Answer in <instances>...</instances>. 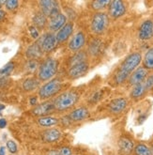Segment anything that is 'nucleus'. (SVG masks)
Wrapping results in <instances>:
<instances>
[{
	"mask_svg": "<svg viewBox=\"0 0 153 155\" xmlns=\"http://www.w3.org/2000/svg\"><path fill=\"white\" fill-rule=\"evenodd\" d=\"M6 125H7V120H5V118H1L0 120V128H5L6 127Z\"/></svg>",
	"mask_w": 153,
	"mask_h": 155,
	"instance_id": "nucleus-38",
	"label": "nucleus"
},
{
	"mask_svg": "<svg viewBox=\"0 0 153 155\" xmlns=\"http://www.w3.org/2000/svg\"><path fill=\"white\" fill-rule=\"evenodd\" d=\"M143 60L141 52H133L120 63V65L113 76L115 85L119 86L129 79L131 74L135 71Z\"/></svg>",
	"mask_w": 153,
	"mask_h": 155,
	"instance_id": "nucleus-1",
	"label": "nucleus"
},
{
	"mask_svg": "<svg viewBox=\"0 0 153 155\" xmlns=\"http://www.w3.org/2000/svg\"><path fill=\"white\" fill-rule=\"evenodd\" d=\"M40 5L41 8V12L45 16L50 17L51 19L60 14L57 2L56 1H53V0H43V1H40Z\"/></svg>",
	"mask_w": 153,
	"mask_h": 155,
	"instance_id": "nucleus-6",
	"label": "nucleus"
},
{
	"mask_svg": "<svg viewBox=\"0 0 153 155\" xmlns=\"http://www.w3.org/2000/svg\"><path fill=\"white\" fill-rule=\"evenodd\" d=\"M110 4V1L108 0H96L91 3V8L94 11H102Z\"/></svg>",
	"mask_w": 153,
	"mask_h": 155,
	"instance_id": "nucleus-30",
	"label": "nucleus"
},
{
	"mask_svg": "<svg viewBox=\"0 0 153 155\" xmlns=\"http://www.w3.org/2000/svg\"><path fill=\"white\" fill-rule=\"evenodd\" d=\"M41 52L42 49L40 46V44L38 42H36L34 44H32L31 46H29L26 50V57L29 58H38L41 56Z\"/></svg>",
	"mask_w": 153,
	"mask_h": 155,
	"instance_id": "nucleus-23",
	"label": "nucleus"
},
{
	"mask_svg": "<svg viewBox=\"0 0 153 155\" xmlns=\"http://www.w3.org/2000/svg\"><path fill=\"white\" fill-rule=\"evenodd\" d=\"M57 122H58V120L57 117H49V116L41 117L38 120V123L42 127H50L53 125H56Z\"/></svg>",
	"mask_w": 153,
	"mask_h": 155,
	"instance_id": "nucleus-24",
	"label": "nucleus"
},
{
	"mask_svg": "<svg viewBox=\"0 0 153 155\" xmlns=\"http://www.w3.org/2000/svg\"><path fill=\"white\" fill-rule=\"evenodd\" d=\"M88 64L86 62H82L79 64L71 66L68 71V76L70 79H77L81 76L85 75L88 71Z\"/></svg>",
	"mask_w": 153,
	"mask_h": 155,
	"instance_id": "nucleus-11",
	"label": "nucleus"
},
{
	"mask_svg": "<svg viewBox=\"0 0 153 155\" xmlns=\"http://www.w3.org/2000/svg\"><path fill=\"white\" fill-rule=\"evenodd\" d=\"M58 151H59V155H71V150L67 147L61 148Z\"/></svg>",
	"mask_w": 153,
	"mask_h": 155,
	"instance_id": "nucleus-37",
	"label": "nucleus"
},
{
	"mask_svg": "<svg viewBox=\"0 0 153 155\" xmlns=\"http://www.w3.org/2000/svg\"><path fill=\"white\" fill-rule=\"evenodd\" d=\"M62 85L58 79L51 80L48 83L44 84L39 90V95L41 99H49L57 94L61 90Z\"/></svg>",
	"mask_w": 153,
	"mask_h": 155,
	"instance_id": "nucleus-5",
	"label": "nucleus"
},
{
	"mask_svg": "<svg viewBox=\"0 0 153 155\" xmlns=\"http://www.w3.org/2000/svg\"><path fill=\"white\" fill-rule=\"evenodd\" d=\"M144 85H145V87L148 91L153 88V74H150L147 77V79L144 82Z\"/></svg>",
	"mask_w": 153,
	"mask_h": 155,
	"instance_id": "nucleus-31",
	"label": "nucleus"
},
{
	"mask_svg": "<svg viewBox=\"0 0 153 155\" xmlns=\"http://www.w3.org/2000/svg\"><path fill=\"white\" fill-rule=\"evenodd\" d=\"M37 67H38V63L35 60H30L28 64V69L31 71H34L36 69H37Z\"/></svg>",
	"mask_w": 153,
	"mask_h": 155,
	"instance_id": "nucleus-36",
	"label": "nucleus"
},
{
	"mask_svg": "<svg viewBox=\"0 0 153 155\" xmlns=\"http://www.w3.org/2000/svg\"><path fill=\"white\" fill-rule=\"evenodd\" d=\"M88 117H89V111L85 106H81V107L74 109V110L69 115L70 120L73 122H79V121L85 120Z\"/></svg>",
	"mask_w": 153,
	"mask_h": 155,
	"instance_id": "nucleus-14",
	"label": "nucleus"
},
{
	"mask_svg": "<svg viewBox=\"0 0 153 155\" xmlns=\"http://www.w3.org/2000/svg\"><path fill=\"white\" fill-rule=\"evenodd\" d=\"M101 98H102V92L101 91H96V92L90 97V103H97L99 100H101Z\"/></svg>",
	"mask_w": 153,
	"mask_h": 155,
	"instance_id": "nucleus-34",
	"label": "nucleus"
},
{
	"mask_svg": "<svg viewBox=\"0 0 153 155\" xmlns=\"http://www.w3.org/2000/svg\"><path fill=\"white\" fill-rule=\"evenodd\" d=\"M4 108H5V105H3V104H0V111L3 110Z\"/></svg>",
	"mask_w": 153,
	"mask_h": 155,
	"instance_id": "nucleus-44",
	"label": "nucleus"
},
{
	"mask_svg": "<svg viewBox=\"0 0 153 155\" xmlns=\"http://www.w3.org/2000/svg\"><path fill=\"white\" fill-rule=\"evenodd\" d=\"M67 17L64 14H58L57 16L54 17L51 19L49 24V28L52 31H59L63 26H64L67 23Z\"/></svg>",
	"mask_w": 153,
	"mask_h": 155,
	"instance_id": "nucleus-17",
	"label": "nucleus"
},
{
	"mask_svg": "<svg viewBox=\"0 0 153 155\" xmlns=\"http://www.w3.org/2000/svg\"><path fill=\"white\" fill-rule=\"evenodd\" d=\"M103 47V43L101 40L99 39H94L90 44H89V47H88V53L92 54V56H98L102 53Z\"/></svg>",
	"mask_w": 153,
	"mask_h": 155,
	"instance_id": "nucleus-21",
	"label": "nucleus"
},
{
	"mask_svg": "<svg viewBox=\"0 0 153 155\" xmlns=\"http://www.w3.org/2000/svg\"><path fill=\"white\" fill-rule=\"evenodd\" d=\"M73 27H74V25H73V22L67 23L57 32V34L56 35L57 41L58 42H63V41H67L70 37V35L73 34Z\"/></svg>",
	"mask_w": 153,
	"mask_h": 155,
	"instance_id": "nucleus-15",
	"label": "nucleus"
},
{
	"mask_svg": "<svg viewBox=\"0 0 153 155\" xmlns=\"http://www.w3.org/2000/svg\"><path fill=\"white\" fill-rule=\"evenodd\" d=\"M109 25V16L104 12L95 13L91 20L92 32L97 35L103 34Z\"/></svg>",
	"mask_w": 153,
	"mask_h": 155,
	"instance_id": "nucleus-4",
	"label": "nucleus"
},
{
	"mask_svg": "<svg viewBox=\"0 0 153 155\" xmlns=\"http://www.w3.org/2000/svg\"><path fill=\"white\" fill-rule=\"evenodd\" d=\"M86 43V36L83 32H77L71 40L69 42V48L73 51V52H77L80 51L84 47V45Z\"/></svg>",
	"mask_w": 153,
	"mask_h": 155,
	"instance_id": "nucleus-13",
	"label": "nucleus"
},
{
	"mask_svg": "<svg viewBox=\"0 0 153 155\" xmlns=\"http://www.w3.org/2000/svg\"><path fill=\"white\" fill-rule=\"evenodd\" d=\"M79 94L74 90H70L66 91V92H63L60 94L57 99L54 105L55 108L58 111H65L68 109H70L71 107H73L77 102L79 101Z\"/></svg>",
	"mask_w": 153,
	"mask_h": 155,
	"instance_id": "nucleus-2",
	"label": "nucleus"
},
{
	"mask_svg": "<svg viewBox=\"0 0 153 155\" xmlns=\"http://www.w3.org/2000/svg\"><path fill=\"white\" fill-rule=\"evenodd\" d=\"M151 150H152V153H153V145H152V147H151Z\"/></svg>",
	"mask_w": 153,
	"mask_h": 155,
	"instance_id": "nucleus-46",
	"label": "nucleus"
},
{
	"mask_svg": "<svg viewBox=\"0 0 153 155\" xmlns=\"http://www.w3.org/2000/svg\"><path fill=\"white\" fill-rule=\"evenodd\" d=\"M40 85V82L34 78H28L24 81L23 83V88L26 91H32L36 89Z\"/></svg>",
	"mask_w": 153,
	"mask_h": 155,
	"instance_id": "nucleus-26",
	"label": "nucleus"
},
{
	"mask_svg": "<svg viewBox=\"0 0 153 155\" xmlns=\"http://www.w3.org/2000/svg\"><path fill=\"white\" fill-rule=\"evenodd\" d=\"M0 155H5V148L4 147L0 148Z\"/></svg>",
	"mask_w": 153,
	"mask_h": 155,
	"instance_id": "nucleus-43",
	"label": "nucleus"
},
{
	"mask_svg": "<svg viewBox=\"0 0 153 155\" xmlns=\"http://www.w3.org/2000/svg\"><path fill=\"white\" fill-rule=\"evenodd\" d=\"M29 32L31 34V37L33 39H38L39 38V32L35 26H30L29 27Z\"/></svg>",
	"mask_w": 153,
	"mask_h": 155,
	"instance_id": "nucleus-35",
	"label": "nucleus"
},
{
	"mask_svg": "<svg viewBox=\"0 0 153 155\" xmlns=\"http://www.w3.org/2000/svg\"><path fill=\"white\" fill-rule=\"evenodd\" d=\"M4 17H5V12L2 11V10H0V20H2Z\"/></svg>",
	"mask_w": 153,
	"mask_h": 155,
	"instance_id": "nucleus-42",
	"label": "nucleus"
},
{
	"mask_svg": "<svg viewBox=\"0 0 153 155\" xmlns=\"http://www.w3.org/2000/svg\"><path fill=\"white\" fill-rule=\"evenodd\" d=\"M152 38H153V21L146 20L141 24L138 29V39L143 41H146L151 40Z\"/></svg>",
	"mask_w": 153,
	"mask_h": 155,
	"instance_id": "nucleus-8",
	"label": "nucleus"
},
{
	"mask_svg": "<svg viewBox=\"0 0 153 155\" xmlns=\"http://www.w3.org/2000/svg\"><path fill=\"white\" fill-rule=\"evenodd\" d=\"M46 23H47L46 16L42 12H39L37 14H35V16L33 17V24L35 25V26L39 27V28H43V27L45 26Z\"/></svg>",
	"mask_w": 153,
	"mask_h": 155,
	"instance_id": "nucleus-25",
	"label": "nucleus"
},
{
	"mask_svg": "<svg viewBox=\"0 0 153 155\" xmlns=\"http://www.w3.org/2000/svg\"><path fill=\"white\" fill-rule=\"evenodd\" d=\"M55 108V105H54L53 103L50 102H46V103H43L39 105L36 106L33 110L32 113L36 116H42V117H45L46 115H48L49 113H51Z\"/></svg>",
	"mask_w": 153,
	"mask_h": 155,
	"instance_id": "nucleus-16",
	"label": "nucleus"
},
{
	"mask_svg": "<svg viewBox=\"0 0 153 155\" xmlns=\"http://www.w3.org/2000/svg\"><path fill=\"white\" fill-rule=\"evenodd\" d=\"M60 137H61V133L57 129H49L44 132L42 134L43 140L47 143L56 142V141L59 140Z\"/></svg>",
	"mask_w": 153,
	"mask_h": 155,
	"instance_id": "nucleus-19",
	"label": "nucleus"
},
{
	"mask_svg": "<svg viewBox=\"0 0 153 155\" xmlns=\"http://www.w3.org/2000/svg\"><path fill=\"white\" fill-rule=\"evenodd\" d=\"M133 150L135 155H153L151 149H149L147 145L142 143L136 145Z\"/></svg>",
	"mask_w": 153,
	"mask_h": 155,
	"instance_id": "nucleus-27",
	"label": "nucleus"
},
{
	"mask_svg": "<svg viewBox=\"0 0 153 155\" xmlns=\"http://www.w3.org/2000/svg\"><path fill=\"white\" fill-rule=\"evenodd\" d=\"M143 67L148 71H153V47L149 48L143 58Z\"/></svg>",
	"mask_w": 153,
	"mask_h": 155,
	"instance_id": "nucleus-22",
	"label": "nucleus"
},
{
	"mask_svg": "<svg viewBox=\"0 0 153 155\" xmlns=\"http://www.w3.org/2000/svg\"><path fill=\"white\" fill-rule=\"evenodd\" d=\"M128 106V100L126 98L120 97V98H116L109 103L108 104V108H109V111L112 114L118 115L123 112L126 107Z\"/></svg>",
	"mask_w": 153,
	"mask_h": 155,
	"instance_id": "nucleus-10",
	"label": "nucleus"
},
{
	"mask_svg": "<svg viewBox=\"0 0 153 155\" xmlns=\"http://www.w3.org/2000/svg\"><path fill=\"white\" fill-rule=\"evenodd\" d=\"M29 103H30L31 105H36V104H37V98H36V97L31 98V99H30V101H29Z\"/></svg>",
	"mask_w": 153,
	"mask_h": 155,
	"instance_id": "nucleus-39",
	"label": "nucleus"
},
{
	"mask_svg": "<svg viewBox=\"0 0 153 155\" xmlns=\"http://www.w3.org/2000/svg\"><path fill=\"white\" fill-rule=\"evenodd\" d=\"M47 155H59V151L58 150H50Z\"/></svg>",
	"mask_w": 153,
	"mask_h": 155,
	"instance_id": "nucleus-40",
	"label": "nucleus"
},
{
	"mask_svg": "<svg viewBox=\"0 0 153 155\" xmlns=\"http://www.w3.org/2000/svg\"><path fill=\"white\" fill-rule=\"evenodd\" d=\"M57 40L56 35L54 34H46L41 39V41L38 42L40 44V46L41 47L42 51L44 52H50L54 48L57 46Z\"/></svg>",
	"mask_w": 153,
	"mask_h": 155,
	"instance_id": "nucleus-12",
	"label": "nucleus"
},
{
	"mask_svg": "<svg viewBox=\"0 0 153 155\" xmlns=\"http://www.w3.org/2000/svg\"><path fill=\"white\" fill-rule=\"evenodd\" d=\"M7 148H8V150H10V152H11V153L17 152V145L12 140H10V141L7 142Z\"/></svg>",
	"mask_w": 153,
	"mask_h": 155,
	"instance_id": "nucleus-33",
	"label": "nucleus"
},
{
	"mask_svg": "<svg viewBox=\"0 0 153 155\" xmlns=\"http://www.w3.org/2000/svg\"><path fill=\"white\" fill-rule=\"evenodd\" d=\"M58 69V62L55 58H48L40 66L39 69V78L41 81L50 80L55 76Z\"/></svg>",
	"mask_w": 153,
	"mask_h": 155,
	"instance_id": "nucleus-3",
	"label": "nucleus"
},
{
	"mask_svg": "<svg viewBox=\"0 0 153 155\" xmlns=\"http://www.w3.org/2000/svg\"><path fill=\"white\" fill-rule=\"evenodd\" d=\"M146 118H147V115H143V116L139 117V118H138V120H141L140 123H142V122H144V121H145V120H146Z\"/></svg>",
	"mask_w": 153,
	"mask_h": 155,
	"instance_id": "nucleus-41",
	"label": "nucleus"
},
{
	"mask_svg": "<svg viewBox=\"0 0 153 155\" xmlns=\"http://www.w3.org/2000/svg\"><path fill=\"white\" fill-rule=\"evenodd\" d=\"M6 1H0V10H1V7H2V4H5Z\"/></svg>",
	"mask_w": 153,
	"mask_h": 155,
	"instance_id": "nucleus-45",
	"label": "nucleus"
},
{
	"mask_svg": "<svg viewBox=\"0 0 153 155\" xmlns=\"http://www.w3.org/2000/svg\"><path fill=\"white\" fill-rule=\"evenodd\" d=\"M5 5L7 7L8 10H15V8L19 5V2L16 1V0H7L5 2Z\"/></svg>",
	"mask_w": 153,
	"mask_h": 155,
	"instance_id": "nucleus-32",
	"label": "nucleus"
},
{
	"mask_svg": "<svg viewBox=\"0 0 153 155\" xmlns=\"http://www.w3.org/2000/svg\"><path fill=\"white\" fill-rule=\"evenodd\" d=\"M86 54L85 52H78L76 54L70 58V67L79 64V63H82V62H86Z\"/></svg>",
	"mask_w": 153,
	"mask_h": 155,
	"instance_id": "nucleus-28",
	"label": "nucleus"
},
{
	"mask_svg": "<svg viewBox=\"0 0 153 155\" xmlns=\"http://www.w3.org/2000/svg\"><path fill=\"white\" fill-rule=\"evenodd\" d=\"M148 76V71L146 70L144 67H138L131 74V76L128 79V82L131 86L134 87L136 85L144 83Z\"/></svg>",
	"mask_w": 153,
	"mask_h": 155,
	"instance_id": "nucleus-9",
	"label": "nucleus"
},
{
	"mask_svg": "<svg viewBox=\"0 0 153 155\" xmlns=\"http://www.w3.org/2000/svg\"><path fill=\"white\" fill-rule=\"evenodd\" d=\"M127 11V8L123 1L121 0H114V1H110L109 4V12L110 17L113 19H119V18L122 17Z\"/></svg>",
	"mask_w": 153,
	"mask_h": 155,
	"instance_id": "nucleus-7",
	"label": "nucleus"
},
{
	"mask_svg": "<svg viewBox=\"0 0 153 155\" xmlns=\"http://www.w3.org/2000/svg\"><path fill=\"white\" fill-rule=\"evenodd\" d=\"M119 150H120L121 153L124 154V155L131 154L132 151L134 150L133 142L130 138L125 137V136H122V137L119 139Z\"/></svg>",
	"mask_w": 153,
	"mask_h": 155,
	"instance_id": "nucleus-18",
	"label": "nucleus"
},
{
	"mask_svg": "<svg viewBox=\"0 0 153 155\" xmlns=\"http://www.w3.org/2000/svg\"><path fill=\"white\" fill-rule=\"evenodd\" d=\"M14 69V64L12 62L8 63L6 66H4L2 69H0V79H5L10 75Z\"/></svg>",
	"mask_w": 153,
	"mask_h": 155,
	"instance_id": "nucleus-29",
	"label": "nucleus"
},
{
	"mask_svg": "<svg viewBox=\"0 0 153 155\" xmlns=\"http://www.w3.org/2000/svg\"><path fill=\"white\" fill-rule=\"evenodd\" d=\"M147 92H148V90L146 89L145 85H144V83H142V84L134 86L132 87L130 93V97L133 100H135V101H137V100H140L145 96Z\"/></svg>",
	"mask_w": 153,
	"mask_h": 155,
	"instance_id": "nucleus-20",
	"label": "nucleus"
}]
</instances>
